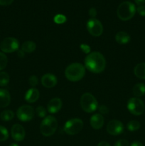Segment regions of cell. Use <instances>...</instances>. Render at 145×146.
Segmentation results:
<instances>
[{"label": "cell", "instance_id": "cell-17", "mask_svg": "<svg viewBox=\"0 0 145 146\" xmlns=\"http://www.w3.org/2000/svg\"><path fill=\"white\" fill-rule=\"evenodd\" d=\"M39 96L40 94L38 89L35 88H31L26 93L25 100L28 103L32 104V103H35L39 98Z\"/></svg>", "mask_w": 145, "mask_h": 146}, {"label": "cell", "instance_id": "cell-16", "mask_svg": "<svg viewBox=\"0 0 145 146\" xmlns=\"http://www.w3.org/2000/svg\"><path fill=\"white\" fill-rule=\"evenodd\" d=\"M11 102V96L7 90L0 88V108L8 106Z\"/></svg>", "mask_w": 145, "mask_h": 146}, {"label": "cell", "instance_id": "cell-37", "mask_svg": "<svg viewBox=\"0 0 145 146\" xmlns=\"http://www.w3.org/2000/svg\"><path fill=\"white\" fill-rule=\"evenodd\" d=\"M98 146H111L109 145V143L106 142V141H102V142L99 143Z\"/></svg>", "mask_w": 145, "mask_h": 146}, {"label": "cell", "instance_id": "cell-18", "mask_svg": "<svg viewBox=\"0 0 145 146\" xmlns=\"http://www.w3.org/2000/svg\"><path fill=\"white\" fill-rule=\"evenodd\" d=\"M115 40L119 44H126L130 41V36L125 31H119L115 35Z\"/></svg>", "mask_w": 145, "mask_h": 146}, {"label": "cell", "instance_id": "cell-13", "mask_svg": "<svg viewBox=\"0 0 145 146\" xmlns=\"http://www.w3.org/2000/svg\"><path fill=\"white\" fill-rule=\"evenodd\" d=\"M41 84L45 88H53L57 84V78L51 74H46L41 78Z\"/></svg>", "mask_w": 145, "mask_h": 146}, {"label": "cell", "instance_id": "cell-40", "mask_svg": "<svg viewBox=\"0 0 145 146\" xmlns=\"http://www.w3.org/2000/svg\"><path fill=\"white\" fill-rule=\"evenodd\" d=\"M9 146H18L16 143H11Z\"/></svg>", "mask_w": 145, "mask_h": 146}, {"label": "cell", "instance_id": "cell-12", "mask_svg": "<svg viewBox=\"0 0 145 146\" xmlns=\"http://www.w3.org/2000/svg\"><path fill=\"white\" fill-rule=\"evenodd\" d=\"M11 135L14 141L20 142V141H22L25 138V130L24 127L20 124H14L11 128Z\"/></svg>", "mask_w": 145, "mask_h": 146}, {"label": "cell", "instance_id": "cell-22", "mask_svg": "<svg viewBox=\"0 0 145 146\" xmlns=\"http://www.w3.org/2000/svg\"><path fill=\"white\" fill-rule=\"evenodd\" d=\"M14 117V113L11 110H5L0 114V118L3 121H9Z\"/></svg>", "mask_w": 145, "mask_h": 146}, {"label": "cell", "instance_id": "cell-35", "mask_svg": "<svg viewBox=\"0 0 145 146\" xmlns=\"http://www.w3.org/2000/svg\"><path fill=\"white\" fill-rule=\"evenodd\" d=\"M14 1V0H0V5L8 6L10 5Z\"/></svg>", "mask_w": 145, "mask_h": 146}, {"label": "cell", "instance_id": "cell-15", "mask_svg": "<svg viewBox=\"0 0 145 146\" xmlns=\"http://www.w3.org/2000/svg\"><path fill=\"white\" fill-rule=\"evenodd\" d=\"M104 118L102 115L100 113H96L94 114L90 120V125L94 129L99 130L104 125Z\"/></svg>", "mask_w": 145, "mask_h": 146}, {"label": "cell", "instance_id": "cell-7", "mask_svg": "<svg viewBox=\"0 0 145 146\" xmlns=\"http://www.w3.org/2000/svg\"><path fill=\"white\" fill-rule=\"evenodd\" d=\"M127 109L133 115H140L144 111L145 106L142 100L134 97V98H131L128 101Z\"/></svg>", "mask_w": 145, "mask_h": 146}, {"label": "cell", "instance_id": "cell-5", "mask_svg": "<svg viewBox=\"0 0 145 146\" xmlns=\"http://www.w3.org/2000/svg\"><path fill=\"white\" fill-rule=\"evenodd\" d=\"M80 106L82 109L86 113H92L98 108L96 98L90 93L82 94L80 98Z\"/></svg>", "mask_w": 145, "mask_h": 146}, {"label": "cell", "instance_id": "cell-30", "mask_svg": "<svg viewBox=\"0 0 145 146\" xmlns=\"http://www.w3.org/2000/svg\"><path fill=\"white\" fill-rule=\"evenodd\" d=\"M80 49L81 51H82L83 53L87 54H89L90 53V47L88 45V44H82L80 45Z\"/></svg>", "mask_w": 145, "mask_h": 146}, {"label": "cell", "instance_id": "cell-4", "mask_svg": "<svg viewBox=\"0 0 145 146\" xmlns=\"http://www.w3.org/2000/svg\"><path fill=\"white\" fill-rule=\"evenodd\" d=\"M58 127V121L55 117L52 115L46 116L41 122L40 131L43 135L45 137L51 136L55 133Z\"/></svg>", "mask_w": 145, "mask_h": 146}, {"label": "cell", "instance_id": "cell-9", "mask_svg": "<svg viewBox=\"0 0 145 146\" xmlns=\"http://www.w3.org/2000/svg\"><path fill=\"white\" fill-rule=\"evenodd\" d=\"M17 118L23 122H27L33 119L34 116V110L31 106L24 105L19 107L16 112Z\"/></svg>", "mask_w": 145, "mask_h": 146}, {"label": "cell", "instance_id": "cell-3", "mask_svg": "<svg viewBox=\"0 0 145 146\" xmlns=\"http://www.w3.org/2000/svg\"><path fill=\"white\" fill-rule=\"evenodd\" d=\"M136 12V7L134 4L130 1H124L121 3L117 10V17L122 21H128L134 16Z\"/></svg>", "mask_w": 145, "mask_h": 146}, {"label": "cell", "instance_id": "cell-32", "mask_svg": "<svg viewBox=\"0 0 145 146\" xmlns=\"http://www.w3.org/2000/svg\"><path fill=\"white\" fill-rule=\"evenodd\" d=\"M98 110H99L100 113L102 114H107L109 113V109H108L107 107L105 105H102L98 107Z\"/></svg>", "mask_w": 145, "mask_h": 146}, {"label": "cell", "instance_id": "cell-21", "mask_svg": "<svg viewBox=\"0 0 145 146\" xmlns=\"http://www.w3.org/2000/svg\"><path fill=\"white\" fill-rule=\"evenodd\" d=\"M36 48V44L31 41H25L24 44H22L21 46V50L24 51L25 53H32Z\"/></svg>", "mask_w": 145, "mask_h": 146}, {"label": "cell", "instance_id": "cell-19", "mask_svg": "<svg viewBox=\"0 0 145 146\" xmlns=\"http://www.w3.org/2000/svg\"><path fill=\"white\" fill-rule=\"evenodd\" d=\"M134 74L140 79H145V63L138 64L134 68Z\"/></svg>", "mask_w": 145, "mask_h": 146}, {"label": "cell", "instance_id": "cell-24", "mask_svg": "<svg viewBox=\"0 0 145 146\" xmlns=\"http://www.w3.org/2000/svg\"><path fill=\"white\" fill-rule=\"evenodd\" d=\"M141 124L137 121H131L127 123V129L131 132H134L140 128Z\"/></svg>", "mask_w": 145, "mask_h": 146}, {"label": "cell", "instance_id": "cell-27", "mask_svg": "<svg viewBox=\"0 0 145 146\" xmlns=\"http://www.w3.org/2000/svg\"><path fill=\"white\" fill-rule=\"evenodd\" d=\"M54 22L58 24H63L66 21L67 19L65 17V16L63 15V14H57L54 17Z\"/></svg>", "mask_w": 145, "mask_h": 146}, {"label": "cell", "instance_id": "cell-1", "mask_svg": "<svg viewBox=\"0 0 145 146\" xmlns=\"http://www.w3.org/2000/svg\"><path fill=\"white\" fill-rule=\"evenodd\" d=\"M85 66L95 74L102 72L106 67V60L101 53L95 51L88 54L85 58Z\"/></svg>", "mask_w": 145, "mask_h": 146}, {"label": "cell", "instance_id": "cell-28", "mask_svg": "<svg viewBox=\"0 0 145 146\" xmlns=\"http://www.w3.org/2000/svg\"><path fill=\"white\" fill-rule=\"evenodd\" d=\"M36 113L37 115L41 118H44L46 115V110L41 106L37 107L36 109Z\"/></svg>", "mask_w": 145, "mask_h": 146}, {"label": "cell", "instance_id": "cell-23", "mask_svg": "<svg viewBox=\"0 0 145 146\" xmlns=\"http://www.w3.org/2000/svg\"><path fill=\"white\" fill-rule=\"evenodd\" d=\"M10 80L9 75L7 72H0V86H5L9 84Z\"/></svg>", "mask_w": 145, "mask_h": 146}, {"label": "cell", "instance_id": "cell-31", "mask_svg": "<svg viewBox=\"0 0 145 146\" xmlns=\"http://www.w3.org/2000/svg\"><path fill=\"white\" fill-rule=\"evenodd\" d=\"M114 146H129V142L127 140L121 139L116 141Z\"/></svg>", "mask_w": 145, "mask_h": 146}, {"label": "cell", "instance_id": "cell-39", "mask_svg": "<svg viewBox=\"0 0 145 146\" xmlns=\"http://www.w3.org/2000/svg\"><path fill=\"white\" fill-rule=\"evenodd\" d=\"M134 1L136 2V4L139 6L143 5L144 4H145V0H134Z\"/></svg>", "mask_w": 145, "mask_h": 146}, {"label": "cell", "instance_id": "cell-8", "mask_svg": "<svg viewBox=\"0 0 145 146\" xmlns=\"http://www.w3.org/2000/svg\"><path fill=\"white\" fill-rule=\"evenodd\" d=\"M19 47V42L14 37H7L0 44V49L4 53H12L17 51Z\"/></svg>", "mask_w": 145, "mask_h": 146}, {"label": "cell", "instance_id": "cell-33", "mask_svg": "<svg viewBox=\"0 0 145 146\" xmlns=\"http://www.w3.org/2000/svg\"><path fill=\"white\" fill-rule=\"evenodd\" d=\"M138 14L142 17H145V6L144 5H141L139 6L136 9Z\"/></svg>", "mask_w": 145, "mask_h": 146}, {"label": "cell", "instance_id": "cell-10", "mask_svg": "<svg viewBox=\"0 0 145 146\" xmlns=\"http://www.w3.org/2000/svg\"><path fill=\"white\" fill-rule=\"evenodd\" d=\"M87 29L93 36H100L103 32V27L99 20L95 18L90 19L87 22Z\"/></svg>", "mask_w": 145, "mask_h": 146}, {"label": "cell", "instance_id": "cell-25", "mask_svg": "<svg viewBox=\"0 0 145 146\" xmlns=\"http://www.w3.org/2000/svg\"><path fill=\"white\" fill-rule=\"evenodd\" d=\"M9 132L5 127L0 125V142H3L8 139Z\"/></svg>", "mask_w": 145, "mask_h": 146}, {"label": "cell", "instance_id": "cell-6", "mask_svg": "<svg viewBox=\"0 0 145 146\" xmlns=\"http://www.w3.org/2000/svg\"><path fill=\"white\" fill-rule=\"evenodd\" d=\"M83 122L80 118H72L67 121L64 125L63 130L67 134L71 135H76L82 131Z\"/></svg>", "mask_w": 145, "mask_h": 146}, {"label": "cell", "instance_id": "cell-36", "mask_svg": "<svg viewBox=\"0 0 145 146\" xmlns=\"http://www.w3.org/2000/svg\"><path fill=\"white\" fill-rule=\"evenodd\" d=\"M130 146H144L143 144L142 143H140L139 141H134Z\"/></svg>", "mask_w": 145, "mask_h": 146}, {"label": "cell", "instance_id": "cell-29", "mask_svg": "<svg viewBox=\"0 0 145 146\" xmlns=\"http://www.w3.org/2000/svg\"><path fill=\"white\" fill-rule=\"evenodd\" d=\"M28 83H29L31 86H36L38 83V78L36 76H31L29 78V80H28Z\"/></svg>", "mask_w": 145, "mask_h": 146}, {"label": "cell", "instance_id": "cell-11", "mask_svg": "<svg viewBox=\"0 0 145 146\" xmlns=\"http://www.w3.org/2000/svg\"><path fill=\"white\" fill-rule=\"evenodd\" d=\"M124 131V125L118 120H112L107 125V131L112 135H118Z\"/></svg>", "mask_w": 145, "mask_h": 146}, {"label": "cell", "instance_id": "cell-34", "mask_svg": "<svg viewBox=\"0 0 145 146\" xmlns=\"http://www.w3.org/2000/svg\"><path fill=\"white\" fill-rule=\"evenodd\" d=\"M89 15L91 17V19H94L97 15V10L93 7H92L89 10Z\"/></svg>", "mask_w": 145, "mask_h": 146}, {"label": "cell", "instance_id": "cell-14", "mask_svg": "<svg viewBox=\"0 0 145 146\" xmlns=\"http://www.w3.org/2000/svg\"><path fill=\"white\" fill-rule=\"evenodd\" d=\"M62 108V101L59 98H54L48 102L47 106L48 111L51 113H56Z\"/></svg>", "mask_w": 145, "mask_h": 146}, {"label": "cell", "instance_id": "cell-20", "mask_svg": "<svg viewBox=\"0 0 145 146\" xmlns=\"http://www.w3.org/2000/svg\"><path fill=\"white\" fill-rule=\"evenodd\" d=\"M133 94L136 97L142 96L145 94V84H142V83H139L134 85L133 87Z\"/></svg>", "mask_w": 145, "mask_h": 146}, {"label": "cell", "instance_id": "cell-26", "mask_svg": "<svg viewBox=\"0 0 145 146\" xmlns=\"http://www.w3.org/2000/svg\"><path fill=\"white\" fill-rule=\"evenodd\" d=\"M8 58L7 56L2 52H0V71L4 69L7 67Z\"/></svg>", "mask_w": 145, "mask_h": 146}, {"label": "cell", "instance_id": "cell-38", "mask_svg": "<svg viewBox=\"0 0 145 146\" xmlns=\"http://www.w3.org/2000/svg\"><path fill=\"white\" fill-rule=\"evenodd\" d=\"M17 54H18V56L19 57H21V58H23V57L25 56V52H24V51H23L22 50H18Z\"/></svg>", "mask_w": 145, "mask_h": 146}, {"label": "cell", "instance_id": "cell-2", "mask_svg": "<svg viewBox=\"0 0 145 146\" xmlns=\"http://www.w3.org/2000/svg\"><path fill=\"white\" fill-rule=\"evenodd\" d=\"M85 74V66L80 63H72L70 64L65 71V76L67 79L72 82L82 79Z\"/></svg>", "mask_w": 145, "mask_h": 146}]
</instances>
